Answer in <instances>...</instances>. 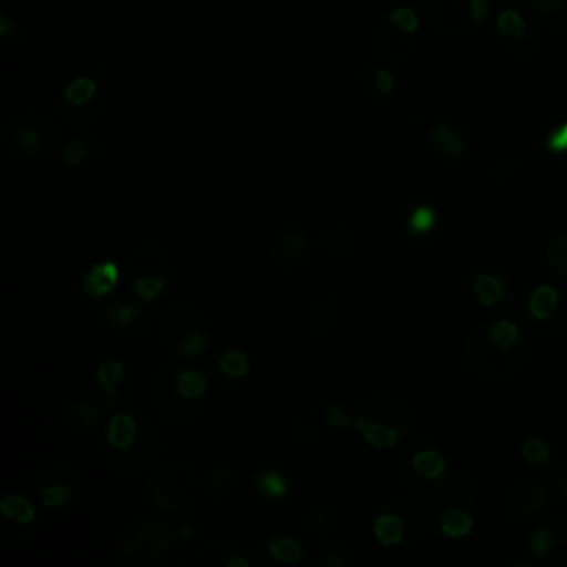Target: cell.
<instances>
[{
    "label": "cell",
    "instance_id": "39",
    "mask_svg": "<svg viewBox=\"0 0 567 567\" xmlns=\"http://www.w3.org/2000/svg\"><path fill=\"white\" fill-rule=\"evenodd\" d=\"M217 365H219V370H221L224 377H228V379H241V377H246L248 370H250V359H248V354L241 352V350H226V352L219 357Z\"/></svg>",
    "mask_w": 567,
    "mask_h": 567
},
{
    "label": "cell",
    "instance_id": "44",
    "mask_svg": "<svg viewBox=\"0 0 567 567\" xmlns=\"http://www.w3.org/2000/svg\"><path fill=\"white\" fill-rule=\"evenodd\" d=\"M86 155H89V144H86L84 140H71V142L62 148V157H64V162H66L69 166H80V164H84Z\"/></svg>",
    "mask_w": 567,
    "mask_h": 567
},
{
    "label": "cell",
    "instance_id": "25",
    "mask_svg": "<svg viewBox=\"0 0 567 567\" xmlns=\"http://www.w3.org/2000/svg\"><path fill=\"white\" fill-rule=\"evenodd\" d=\"M529 13L549 29H567V0H529Z\"/></svg>",
    "mask_w": 567,
    "mask_h": 567
},
{
    "label": "cell",
    "instance_id": "6",
    "mask_svg": "<svg viewBox=\"0 0 567 567\" xmlns=\"http://www.w3.org/2000/svg\"><path fill=\"white\" fill-rule=\"evenodd\" d=\"M489 16L487 0H425L423 18L441 33H470Z\"/></svg>",
    "mask_w": 567,
    "mask_h": 567
},
{
    "label": "cell",
    "instance_id": "29",
    "mask_svg": "<svg viewBox=\"0 0 567 567\" xmlns=\"http://www.w3.org/2000/svg\"><path fill=\"white\" fill-rule=\"evenodd\" d=\"M255 489L264 498L279 501V498H286V494L290 489V483H288V476L281 474L279 470H261L255 476Z\"/></svg>",
    "mask_w": 567,
    "mask_h": 567
},
{
    "label": "cell",
    "instance_id": "11",
    "mask_svg": "<svg viewBox=\"0 0 567 567\" xmlns=\"http://www.w3.org/2000/svg\"><path fill=\"white\" fill-rule=\"evenodd\" d=\"M527 547L540 563H567V518H551L536 527L527 538Z\"/></svg>",
    "mask_w": 567,
    "mask_h": 567
},
{
    "label": "cell",
    "instance_id": "2",
    "mask_svg": "<svg viewBox=\"0 0 567 567\" xmlns=\"http://www.w3.org/2000/svg\"><path fill=\"white\" fill-rule=\"evenodd\" d=\"M177 534L157 518L135 520L117 543V556L128 567H153L171 551Z\"/></svg>",
    "mask_w": 567,
    "mask_h": 567
},
{
    "label": "cell",
    "instance_id": "49",
    "mask_svg": "<svg viewBox=\"0 0 567 567\" xmlns=\"http://www.w3.org/2000/svg\"><path fill=\"white\" fill-rule=\"evenodd\" d=\"M516 168H518L516 157H509V159L501 162L492 173H494V177H498V179H507V177H512V173H514Z\"/></svg>",
    "mask_w": 567,
    "mask_h": 567
},
{
    "label": "cell",
    "instance_id": "42",
    "mask_svg": "<svg viewBox=\"0 0 567 567\" xmlns=\"http://www.w3.org/2000/svg\"><path fill=\"white\" fill-rule=\"evenodd\" d=\"M520 456L527 463H532V465H545L549 461V447H547V443L543 439L529 436L520 445Z\"/></svg>",
    "mask_w": 567,
    "mask_h": 567
},
{
    "label": "cell",
    "instance_id": "45",
    "mask_svg": "<svg viewBox=\"0 0 567 567\" xmlns=\"http://www.w3.org/2000/svg\"><path fill=\"white\" fill-rule=\"evenodd\" d=\"M317 560L326 567H348V565H352V558L348 556V551L346 549H334V547H328V549L319 551Z\"/></svg>",
    "mask_w": 567,
    "mask_h": 567
},
{
    "label": "cell",
    "instance_id": "21",
    "mask_svg": "<svg viewBox=\"0 0 567 567\" xmlns=\"http://www.w3.org/2000/svg\"><path fill=\"white\" fill-rule=\"evenodd\" d=\"M372 534L374 538L383 545V547H394V545H403L405 540V520L399 512H394L392 507H383L374 523H372Z\"/></svg>",
    "mask_w": 567,
    "mask_h": 567
},
{
    "label": "cell",
    "instance_id": "24",
    "mask_svg": "<svg viewBox=\"0 0 567 567\" xmlns=\"http://www.w3.org/2000/svg\"><path fill=\"white\" fill-rule=\"evenodd\" d=\"M436 226H439V213H436V208L430 206V204H416V206H412V208L405 213V219H403L405 233H408L410 237H414V239L430 235Z\"/></svg>",
    "mask_w": 567,
    "mask_h": 567
},
{
    "label": "cell",
    "instance_id": "12",
    "mask_svg": "<svg viewBox=\"0 0 567 567\" xmlns=\"http://www.w3.org/2000/svg\"><path fill=\"white\" fill-rule=\"evenodd\" d=\"M472 290L483 308L505 312L512 306V290L507 279L494 270H481L474 275Z\"/></svg>",
    "mask_w": 567,
    "mask_h": 567
},
{
    "label": "cell",
    "instance_id": "3",
    "mask_svg": "<svg viewBox=\"0 0 567 567\" xmlns=\"http://www.w3.org/2000/svg\"><path fill=\"white\" fill-rule=\"evenodd\" d=\"M419 42V16L412 7L399 4L385 13L372 33V51L381 64H399L410 58Z\"/></svg>",
    "mask_w": 567,
    "mask_h": 567
},
{
    "label": "cell",
    "instance_id": "15",
    "mask_svg": "<svg viewBox=\"0 0 567 567\" xmlns=\"http://www.w3.org/2000/svg\"><path fill=\"white\" fill-rule=\"evenodd\" d=\"M359 84H361V93L365 95V100L377 106L388 104L396 89L392 71L388 69V64H381V62L363 66Z\"/></svg>",
    "mask_w": 567,
    "mask_h": 567
},
{
    "label": "cell",
    "instance_id": "41",
    "mask_svg": "<svg viewBox=\"0 0 567 567\" xmlns=\"http://www.w3.org/2000/svg\"><path fill=\"white\" fill-rule=\"evenodd\" d=\"M543 144H545V148H547L549 153H554V155H565V153H567V120L551 124V126L545 131Z\"/></svg>",
    "mask_w": 567,
    "mask_h": 567
},
{
    "label": "cell",
    "instance_id": "20",
    "mask_svg": "<svg viewBox=\"0 0 567 567\" xmlns=\"http://www.w3.org/2000/svg\"><path fill=\"white\" fill-rule=\"evenodd\" d=\"M120 281V266L115 261H100L95 266H91L82 279L84 292L93 299H102L109 292H113V288Z\"/></svg>",
    "mask_w": 567,
    "mask_h": 567
},
{
    "label": "cell",
    "instance_id": "36",
    "mask_svg": "<svg viewBox=\"0 0 567 567\" xmlns=\"http://www.w3.org/2000/svg\"><path fill=\"white\" fill-rule=\"evenodd\" d=\"M337 315H339V297H328L315 303L310 310V330L315 334H326L332 328Z\"/></svg>",
    "mask_w": 567,
    "mask_h": 567
},
{
    "label": "cell",
    "instance_id": "35",
    "mask_svg": "<svg viewBox=\"0 0 567 567\" xmlns=\"http://www.w3.org/2000/svg\"><path fill=\"white\" fill-rule=\"evenodd\" d=\"M545 261L558 279L567 281V230H560L551 237L545 250Z\"/></svg>",
    "mask_w": 567,
    "mask_h": 567
},
{
    "label": "cell",
    "instance_id": "40",
    "mask_svg": "<svg viewBox=\"0 0 567 567\" xmlns=\"http://www.w3.org/2000/svg\"><path fill=\"white\" fill-rule=\"evenodd\" d=\"M71 496H73V492H71V485H66V483L40 485V501L47 507H62L71 501Z\"/></svg>",
    "mask_w": 567,
    "mask_h": 567
},
{
    "label": "cell",
    "instance_id": "47",
    "mask_svg": "<svg viewBox=\"0 0 567 567\" xmlns=\"http://www.w3.org/2000/svg\"><path fill=\"white\" fill-rule=\"evenodd\" d=\"M224 567H250V560L246 556H241L237 549L233 547H224V558H221Z\"/></svg>",
    "mask_w": 567,
    "mask_h": 567
},
{
    "label": "cell",
    "instance_id": "34",
    "mask_svg": "<svg viewBox=\"0 0 567 567\" xmlns=\"http://www.w3.org/2000/svg\"><path fill=\"white\" fill-rule=\"evenodd\" d=\"M268 554L284 565H295L303 558V543L295 536H277L268 543Z\"/></svg>",
    "mask_w": 567,
    "mask_h": 567
},
{
    "label": "cell",
    "instance_id": "48",
    "mask_svg": "<svg viewBox=\"0 0 567 567\" xmlns=\"http://www.w3.org/2000/svg\"><path fill=\"white\" fill-rule=\"evenodd\" d=\"M290 432H292L297 439H301V441H315V439L319 436V432H317L312 425L301 423V421H290Z\"/></svg>",
    "mask_w": 567,
    "mask_h": 567
},
{
    "label": "cell",
    "instance_id": "32",
    "mask_svg": "<svg viewBox=\"0 0 567 567\" xmlns=\"http://www.w3.org/2000/svg\"><path fill=\"white\" fill-rule=\"evenodd\" d=\"M235 485V470L226 463H217L208 470L204 478V489L210 498H221L226 496Z\"/></svg>",
    "mask_w": 567,
    "mask_h": 567
},
{
    "label": "cell",
    "instance_id": "8",
    "mask_svg": "<svg viewBox=\"0 0 567 567\" xmlns=\"http://www.w3.org/2000/svg\"><path fill=\"white\" fill-rule=\"evenodd\" d=\"M58 140L55 126L40 117V115H20L18 120L9 122L4 128L7 146L24 157H42L47 155Z\"/></svg>",
    "mask_w": 567,
    "mask_h": 567
},
{
    "label": "cell",
    "instance_id": "31",
    "mask_svg": "<svg viewBox=\"0 0 567 567\" xmlns=\"http://www.w3.org/2000/svg\"><path fill=\"white\" fill-rule=\"evenodd\" d=\"M175 390L184 401L195 403L206 392V379L199 370H193V368L179 370V372H175Z\"/></svg>",
    "mask_w": 567,
    "mask_h": 567
},
{
    "label": "cell",
    "instance_id": "4",
    "mask_svg": "<svg viewBox=\"0 0 567 567\" xmlns=\"http://www.w3.org/2000/svg\"><path fill=\"white\" fill-rule=\"evenodd\" d=\"M146 496L157 512L182 514L195 503V472L182 461L166 463L148 481Z\"/></svg>",
    "mask_w": 567,
    "mask_h": 567
},
{
    "label": "cell",
    "instance_id": "28",
    "mask_svg": "<svg viewBox=\"0 0 567 567\" xmlns=\"http://www.w3.org/2000/svg\"><path fill=\"white\" fill-rule=\"evenodd\" d=\"M208 343H210V328L204 326V328H195L188 334H184L177 343L171 346V352L177 354L179 359H195L206 352Z\"/></svg>",
    "mask_w": 567,
    "mask_h": 567
},
{
    "label": "cell",
    "instance_id": "27",
    "mask_svg": "<svg viewBox=\"0 0 567 567\" xmlns=\"http://www.w3.org/2000/svg\"><path fill=\"white\" fill-rule=\"evenodd\" d=\"M97 93V82L91 75H78L71 82H66L62 97L66 106H86L93 102Z\"/></svg>",
    "mask_w": 567,
    "mask_h": 567
},
{
    "label": "cell",
    "instance_id": "1",
    "mask_svg": "<svg viewBox=\"0 0 567 567\" xmlns=\"http://www.w3.org/2000/svg\"><path fill=\"white\" fill-rule=\"evenodd\" d=\"M532 346L520 326L509 319L478 328L465 346V365L483 379H505L520 372L529 361Z\"/></svg>",
    "mask_w": 567,
    "mask_h": 567
},
{
    "label": "cell",
    "instance_id": "13",
    "mask_svg": "<svg viewBox=\"0 0 567 567\" xmlns=\"http://www.w3.org/2000/svg\"><path fill=\"white\" fill-rule=\"evenodd\" d=\"M140 425H142V427H140V434H137L135 443H133L126 452H117V454H122V458H124V467H122L117 474L128 476V470H126V467H128L131 463H135V472H140V470H144L146 465H151V463L159 456V450H162L159 434L155 432V427L151 425L148 419H142ZM111 452H113V450H111Z\"/></svg>",
    "mask_w": 567,
    "mask_h": 567
},
{
    "label": "cell",
    "instance_id": "10",
    "mask_svg": "<svg viewBox=\"0 0 567 567\" xmlns=\"http://www.w3.org/2000/svg\"><path fill=\"white\" fill-rule=\"evenodd\" d=\"M496 33L512 55H532L538 49V31L516 9H503L496 16Z\"/></svg>",
    "mask_w": 567,
    "mask_h": 567
},
{
    "label": "cell",
    "instance_id": "50",
    "mask_svg": "<svg viewBox=\"0 0 567 567\" xmlns=\"http://www.w3.org/2000/svg\"><path fill=\"white\" fill-rule=\"evenodd\" d=\"M190 536H193V527H190L188 523H182V527H179V532H177V540H179V543H186Z\"/></svg>",
    "mask_w": 567,
    "mask_h": 567
},
{
    "label": "cell",
    "instance_id": "37",
    "mask_svg": "<svg viewBox=\"0 0 567 567\" xmlns=\"http://www.w3.org/2000/svg\"><path fill=\"white\" fill-rule=\"evenodd\" d=\"M337 520H339V509L326 503L312 505L306 512V525L317 534H328L337 525Z\"/></svg>",
    "mask_w": 567,
    "mask_h": 567
},
{
    "label": "cell",
    "instance_id": "30",
    "mask_svg": "<svg viewBox=\"0 0 567 567\" xmlns=\"http://www.w3.org/2000/svg\"><path fill=\"white\" fill-rule=\"evenodd\" d=\"M66 416L73 423V427L80 432L93 430L100 423V410L89 399H82V396L66 403Z\"/></svg>",
    "mask_w": 567,
    "mask_h": 567
},
{
    "label": "cell",
    "instance_id": "17",
    "mask_svg": "<svg viewBox=\"0 0 567 567\" xmlns=\"http://www.w3.org/2000/svg\"><path fill=\"white\" fill-rule=\"evenodd\" d=\"M208 326L199 312H195L193 308L188 306H171L162 321H159V328H162V337L166 341V346L171 348L173 343H177L184 334H188L190 330L195 328H204Z\"/></svg>",
    "mask_w": 567,
    "mask_h": 567
},
{
    "label": "cell",
    "instance_id": "26",
    "mask_svg": "<svg viewBox=\"0 0 567 567\" xmlns=\"http://www.w3.org/2000/svg\"><path fill=\"white\" fill-rule=\"evenodd\" d=\"M146 317V310L137 301H111L104 308V319L113 328H133Z\"/></svg>",
    "mask_w": 567,
    "mask_h": 567
},
{
    "label": "cell",
    "instance_id": "7",
    "mask_svg": "<svg viewBox=\"0 0 567 567\" xmlns=\"http://www.w3.org/2000/svg\"><path fill=\"white\" fill-rule=\"evenodd\" d=\"M126 281L140 301H155L168 281V257L162 246H142L126 266Z\"/></svg>",
    "mask_w": 567,
    "mask_h": 567
},
{
    "label": "cell",
    "instance_id": "18",
    "mask_svg": "<svg viewBox=\"0 0 567 567\" xmlns=\"http://www.w3.org/2000/svg\"><path fill=\"white\" fill-rule=\"evenodd\" d=\"M430 146L445 162H458L465 155V137L447 122H436L430 133Z\"/></svg>",
    "mask_w": 567,
    "mask_h": 567
},
{
    "label": "cell",
    "instance_id": "19",
    "mask_svg": "<svg viewBox=\"0 0 567 567\" xmlns=\"http://www.w3.org/2000/svg\"><path fill=\"white\" fill-rule=\"evenodd\" d=\"M354 427L357 432L361 434V439L374 447V450H390L399 443V439L403 436L401 430H396L394 425H388V423H381L377 419H370V416H361L357 414L354 416Z\"/></svg>",
    "mask_w": 567,
    "mask_h": 567
},
{
    "label": "cell",
    "instance_id": "22",
    "mask_svg": "<svg viewBox=\"0 0 567 567\" xmlns=\"http://www.w3.org/2000/svg\"><path fill=\"white\" fill-rule=\"evenodd\" d=\"M140 434L137 421L126 412H115L106 425V443L113 452H126Z\"/></svg>",
    "mask_w": 567,
    "mask_h": 567
},
{
    "label": "cell",
    "instance_id": "33",
    "mask_svg": "<svg viewBox=\"0 0 567 567\" xmlns=\"http://www.w3.org/2000/svg\"><path fill=\"white\" fill-rule=\"evenodd\" d=\"M0 514L18 525H29L35 518V507L29 498L20 494H9L0 501Z\"/></svg>",
    "mask_w": 567,
    "mask_h": 567
},
{
    "label": "cell",
    "instance_id": "16",
    "mask_svg": "<svg viewBox=\"0 0 567 567\" xmlns=\"http://www.w3.org/2000/svg\"><path fill=\"white\" fill-rule=\"evenodd\" d=\"M270 252L279 268H295L306 259L308 235L301 228H286L275 237Z\"/></svg>",
    "mask_w": 567,
    "mask_h": 567
},
{
    "label": "cell",
    "instance_id": "43",
    "mask_svg": "<svg viewBox=\"0 0 567 567\" xmlns=\"http://www.w3.org/2000/svg\"><path fill=\"white\" fill-rule=\"evenodd\" d=\"M319 416L332 430H341V427H346L350 423V412L341 403H326V405H321Z\"/></svg>",
    "mask_w": 567,
    "mask_h": 567
},
{
    "label": "cell",
    "instance_id": "9",
    "mask_svg": "<svg viewBox=\"0 0 567 567\" xmlns=\"http://www.w3.org/2000/svg\"><path fill=\"white\" fill-rule=\"evenodd\" d=\"M549 505V489L536 476L516 478L505 494V509L512 520L532 523L545 514Z\"/></svg>",
    "mask_w": 567,
    "mask_h": 567
},
{
    "label": "cell",
    "instance_id": "14",
    "mask_svg": "<svg viewBox=\"0 0 567 567\" xmlns=\"http://www.w3.org/2000/svg\"><path fill=\"white\" fill-rule=\"evenodd\" d=\"M357 414L361 416H370V419H377L381 423H388V425H394L396 430H401V434H408L410 432V412L408 408L396 401L394 396H388V394H377V396H370L365 399Z\"/></svg>",
    "mask_w": 567,
    "mask_h": 567
},
{
    "label": "cell",
    "instance_id": "46",
    "mask_svg": "<svg viewBox=\"0 0 567 567\" xmlns=\"http://www.w3.org/2000/svg\"><path fill=\"white\" fill-rule=\"evenodd\" d=\"M554 489L560 498V503L567 505V463H563L554 474Z\"/></svg>",
    "mask_w": 567,
    "mask_h": 567
},
{
    "label": "cell",
    "instance_id": "23",
    "mask_svg": "<svg viewBox=\"0 0 567 567\" xmlns=\"http://www.w3.org/2000/svg\"><path fill=\"white\" fill-rule=\"evenodd\" d=\"M124 372H126V368H124V363L117 361V359H106V361H102V363L97 365V370H95V383H97V388H100L102 399H104L109 405H115V403L122 401L120 396H115V392L120 390V381L124 379Z\"/></svg>",
    "mask_w": 567,
    "mask_h": 567
},
{
    "label": "cell",
    "instance_id": "5",
    "mask_svg": "<svg viewBox=\"0 0 567 567\" xmlns=\"http://www.w3.org/2000/svg\"><path fill=\"white\" fill-rule=\"evenodd\" d=\"M523 323L536 334H556L567 328V290L536 286L520 306Z\"/></svg>",
    "mask_w": 567,
    "mask_h": 567
},
{
    "label": "cell",
    "instance_id": "38",
    "mask_svg": "<svg viewBox=\"0 0 567 567\" xmlns=\"http://www.w3.org/2000/svg\"><path fill=\"white\" fill-rule=\"evenodd\" d=\"M321 246L332 257H348L354 250V235L348 228H332L321 237Z\"/></svg>",
    "mask_w": 567,
    "mask_h": 567
}]
</instances>
